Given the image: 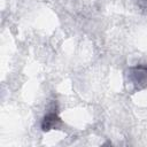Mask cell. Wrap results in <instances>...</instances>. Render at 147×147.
<instances>
[{
	"label": "cell",
	"mask_w": 147,
	"mask_h": 147,
	"mask_svg": "<svg viewBox=\"0 0 147 147\" xmlns=\"http://www.w3.org/2000/svg\"><path fill=\"white\" fill-rule=\"evenodd\" d=\"M61 118L57 116L56 113H48L44 116L41 121V130L45 132H48L53 129H57L61 125Z\"/></svg>",
	"instance_id": "7a4b0ae2"
},
{
	"label": "cell",
	"mask_w": 147,
	"mask_h": 147,
	"mask_svg": "<svg viewBox=\"0 0 147 147\" xmlns=\"http://www.w3.org/2000/svg\"><path fill=\"white\" fill-rule=\"evenodd\" d=\"M127 84L132 91H140L147 87V64H137L130 67L125 74Z\"/></svg>",
	"instance_id": "6da1fadb"
},
{
	"label": "cell",
	"mask_w": 147,
	"mask_h": 147,
	"mask_svg": "<svg viewBox=\"0 0 147 147\" xmlns=\"http://www.w3.org/2000/svg\"><path fill=\"white\" fill-rule=\"evenodd\" d=\"M138 3L142 8H147V0H138Z\"/></svg>",
	"instance_id": "3957f363"
}]
</instances>
